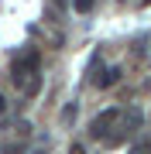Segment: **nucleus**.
I'll return each mask as SVG.
<instances>
[{"instance_id": "obj_4", "label": "nucleus", "mask_w": 151, "mask_h": 154, "mask_svg": "<svg viewBox=\"0 0 151 154\" xmlns=\"http://www.w3.org/2000/svg\"><path fill=\"white\" fill-rule=\"evenodd\" d=\"M93 82L100 86V89H110V86H117V82H120V65H110V69H103L100 75L93 79Z\"/></svg>"}, {"instance_id": "obj_2", "label": "nucleus", "mask_w": 151, "mask_h": 154, "mask_svg": "<svg viewBox=\"0 0 151 154\" xmlns=\"http://www.w3.org/2000/svg\"><path fill=\"white\" fill-rule=\"evenodd\" d=\"M120 134H106V144L110 147H117V144H124L127 137H134V134L144 127V110L141 106H127V113H120Z\"/></svg>"}, {"instance_id": "obj_8", "label": "nucleus", "mask_w": 151, "mask_h": 154, "mask_svg": "<svg viewBox=\"0 0 151 154\" xmlns=\"http://www.w3.org/2000/svg\"><path fill=\"white\" fill-rule=\"evenodd\" d=\"M69 154H86V147H83V144H72V147H69Z\"/></svg>"}, {"instance_id": "obj_10", "label": "nucleus", "mask_w": 151, "mask_h": 154, "mask_svg": "<svg viewBox=\"0 0 151 154\" xmlns=\"http://www.w3.org/2000/svg\"><path fill=\"white\" fill-rule=\"evenodd\" d=\"M45 151H48V144H45V147H34V151H31V154H45Z\"/></svg>"}, {"instance_id": "obj_1", "label": "nucleus", "mask_w": 151, "mask_h": 154, "mask_svg": "<svg viewBox=\"0 0 151 154\" xmlns=\"http://www.w3.org/2000/svg\"><path fill=\"white\" fill-rule=\"evenodd\" d=\"M38 72H41V51L38 48L17 51V58H14V65H11V79H14L17 89H24V82H28L31 75H38Z\"/></svg>"}, {"instance_id": "obj_11", "label": "nucleus", "mask_w": 151, "mask_h": 154, "mask_svg": "<svg viewBox=\"0 0 151 154\" xmlns=\"http://www.w3.org/2000/svg\"><path fill=\"white\" fill-rule=\"evenodd\" d=\"M4 110H7V99H4V96H0V113H4Z\"/></svg>"}, {"instance_id": "obj_9", "label": "nucleus", "mask_w": 151, "mask_h": 154, "mask_svg": "<svg viewBox=\"0 0 151 154\" xmlns=\"http://www.w3.org/2000/svg\"><path fill=\"white\" fill-rule=\"evenodd\" d=\"M131 154H148V144H137V147L131 151Z\"/></svg>"}, {"instance_id": "obj_7", "label": "nucleus", "mask_w": 151, "mask_h": 154, "mask_svg": "<svg viewBox=\"0 0 151 154\" xmlns=\"http://www.w3.org/2000/svg\"><path fill=\"white\" fill-rule=\"evenodd\" d=\"M72 7H76L79 14H90L93 11V0H72Z\"/></svg>"}, {"instance_id": "obj_3", "label": "nucleus", "mask_w": 151, "mask_h": 154, "mask_svg": "<svg viewBox=\"0 0 151 154\" xmlns=\"http://www.w3.org/2000/svg\"><path fill=\"white\" fill-rule=\"evenodd\" d=\"M117 120H120V110H117V106H106V110H100V113L93 116L90 134H93L96 140H100V137H106V134H110L113 127H117Z\"/></svg>"}, {"instance_id": "obj_6", "label": "nucleus", "mask_w": 151, "mask_h": 154, "mask_svg": "<svg viewBox=\"0 0 151 154\" xmlns=\"http://www.w3.org/2000/svg\"><path fill=\"white\" fill-rule=\"evenodd\" d=\"M76 110H79V103H69L65 110H62V123H72L76 120Z\"/></svg>"}, {"instance_id": "obj_5", "label": "nucleus", "mask_w": 151, "mask_h": 154, "mask_svg": "<svg viewBox=\"0 0 151 154\" xmlns=\"http://www.w3.org/2000/svg\"><path fill=\"white\" fill-rule=\"evenodd\" d=\"M11 130H14L21 140H28V137H31V123H28V120H17V123L11 127Z\"/></svg>"}]
</instances>
